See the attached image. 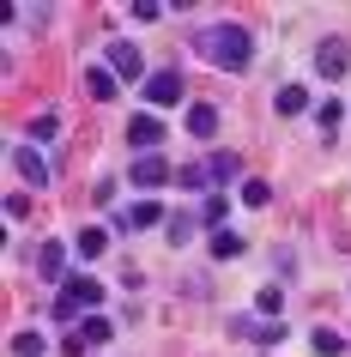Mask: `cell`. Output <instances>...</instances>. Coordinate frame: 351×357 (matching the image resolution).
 <instances>
[{
    "label": "cell",
    "instance_id": "obj_14",
    "mask_svg": "<svg viewBox=\"0 0 351 357\" xmlns=\"http://www.w3.org/2000/svg\"><path fill=\"white\" fill-rule=\"evenodd\" d=\"M242 248H248V243H242L237 230H212V261H237Z\"/></svg>",
    "mask_w": 351,
    "mask_h": 357
},
{
    "label": "cell",
    "instance_id": "obj_15",
    "mask_svg": "<svg viewBox=\"0 0 351 357\" xmlns=\"http://www.w3.org/2000/svg\"><path fill=\"white\" fill-rule=\"evenodd\" d=\"M79 261H97V255H103V248H110V236H103V230H97V225H85V230H79Z\"/></svg>",
    "mask_w": 351,
    "mask_h": 357
},
{
    "label": "cell",
    "instance_id": "obj_12",
    "mask_svg": "<svg viewBox=\"0 0 351 357\" xmlns=\"http://www.w3.org/2000/svg\"><path fill=\"white\" fill-rule=\"evenodd\" d=\"M188 133H194V139H212V133H218V109H212V103H194V109H188Z\"/></svg>",
    "mask_w": 351,
    "mask_h": 357
},
{
    "label": "cell",
    "instance_id": "obj_18",
    "mask_svg": "<svg viewBox=\"0 0 351 357\" xmlns=\"http://www.w3.org/2000/svg\"><path fill=\"white\" fill-rule=\"evenodd\" d=\"M315 121H321V133H339V121H345V103H339V97H327V103L315 109Z\"/></svg>",
    "mask_w": 351,
    "mask_h": 357
},
{
    "label": "cell",
    "instance_id": "obj_7",
    "mask_svg": "<svg viewBox=\"0 0 351 357\" xmlns=\"http://www.w3.org/2000/svg\"><path fill=\"white\" fill-rule=\"evenodd\" d=\"M345 67H351V49H345V43H339V37H327V43H321V49H315V73L339 79V73H345Z\"/></svg>",
    "mask_w": 351,
    "mask_h": 357
},
{
    "label": "cell",
    "instance_id": "obj_9",
    "mask_svg": "<svg viewBox=\"0 0 351 357\" xmlns=\"http://www.w3.org/2000/svg\"><path fill=\"white\" fill-rule=\"evenodd\" d=\"M230 333L255 339V345H273V339H285V327H278V321H255V315H237V321H230Z\"/></svg>",
    "mask_w": 351,
    "mask_h": 357
},
{
    "label": "cell",
    "instance_id": "obj_26",
    "mask_svg": "<svg viewBox=\"0 0 351 357\" xmlns=\"http://www.w3.org/2000/svg\"><path fill=\"white\" fill-rule=\"evenodd\" d=\"M224 206H230L224 194H212V200H206V225H212V230H224Z\"/></svg>",
    "mask_w": 351,
    "mask_h": 357
},
{
    "label": "cell",
    "instance_id": "obj_2",
    "mask_svg": "<svg viewBox=\"0 0 351 357\" xmlns=\"http://www.w3.org/2000/svg\"><path fill=\"white\" fill-rule=\"evenodd\" d=\"M97 303H103V284H97L91 273H73V279L61 284V297H55V315L73 321V315H85V309L97 315Z\"/></svg>",
    "mask_w": 351,
    "mask_h": 357
},
{
    "label": "cell",
    "instance_id": "obj_21",
    "mask_svg": "<svg viewBox=\"0 0 351 357\" xmlns=\"http://www.w3.org/2000/svg\"><path fill=\"white\" fill-rule=\"evenodd\" d=\"M55 128H61V115H55V109L31 115V139H55Z\"/></svg>",
    "mask_w": 351,
    "mask_h": 357
},
{
    "label": "cell",
    "instance_id": "obj_27",
    "mask_svg": "<svg viewBox=\"0 0 351 357\" xmlns=\"http://www.w3.org/2000/svg\"><path fill=\"white\" fill-rule=\"evenodd\" d=\"M188 230H194V225H188V212H176V218H170V243H188Z\"/></svg>",
    "mask_w": 351,
    "mask_h": 357
},
{
    "label": "cell",
    "instance_id": "obj_3",
    "mask_svg": "<svg viewBox=\"0 0 351 357\" xmlns=\"http://www.w3.org/2000/svg\"><path fill=\"white\" fill-rule=\"evenodd\" d=\"M13 169H19L31 188H49V182H55V169H49V158H43L37 146H19V151H13Z\"/></svg>",
    "mask_w": 351,
    "mask_h": 357
},
{
    "label": "cell",
    "instance_id": "obj_11",
    "mask_svg": "<svg viewBox=\"0 0 351 357\" xmlns=\"http://www.w3.org/2000/svg\"><path fill=\"white\" fill-rule=\"evenodd\" d=\"M110 73L140 79V49H133V43H110Z\"/></svg>",
    "mask_w": 351,
    "mask_h": 357
},
{
    "label": "cell",
    "instance_id": "obj_16",
    "mask_svg": "<svg viewBox=\"0 0 351 357\" xmlns=\"http://www.w3.org/2000/svg\"><path fill=\"white\" fill-rule=\"evenodd\" d=\"M273 109L278 115H303V109H309V91H303V85H285V91L273 97Z\"/></svg>",
    "mask_w": 351,
    "mask_h": 357
},
{
    "label": "cell",
    "instance_id": "obj_23",
    "mask_svg": "<svg viewBox=\"0 0 351 357\" xmlns=\"http://www.w3.org/2000/svg\"><path fill=\"white\" fill-rule=\"evenodd\" d=\"M13 357H43V333H19L13 339Z\"/></svg>",
    "mask_w": 351,
    "mask_h": 357
},
{
    "label": "cell",
    "instance_id": "obj_13",
    "mask_svg": "<svg viewBox=\"0 0 351 357\" xmlns=\"http://www.w3.org/2000/svg\"><path fill=\"white\" fill-rule=\"evenodd\" d=\"M85 97H97V103H110V97H115V73H110V67H85Z\"/></svg>",
    "mask_w": 351,
    "mask_h": 357
},
{
    "label": "cell",
    "instance_id": "obj_10",
    "mask_svg": "<svg viewBox=\"0 0 351 357\" xmlns=\"http://www.w3.org/2000/svg\"><path fill=\"white\" fill-rule=\"evenodd\" d=\"M121 225H128V230H151V225H170V218H164V206H158V200H140V206L121 212Z\"/></svg>",
    "mask_w": 351,
    "mask_h": 357
},
{
    "label": "cell",
    "instance_id": "obj_6",
    "mask_svg": "<svg viewBox=\"0 0 351 357\" xmlns=\"http://www.w3.org/2000/svg\"><path fill=\"white\" fill-rule=\"evenodd\" d=\"M128 139H133V158H140V151H158L164 121H158V115H133V121H128Z\"/></svg>",
    "mask_w": 351,
    "mask_h": 357
},
{
    "label": "cell",
    "instance_id": "obj_17",
    "mask_svg": "<svg viewBox=\"0 0 351 357\" xmlns=\"http://www.w3.org/2000/svg\"><path fill=\"white\" fill-rule=\"evenodd\" d=\"M61 261H67V255H61V243H43V255H37V266H43V279H55V284H67V279H61Z\"/></svg>",
    "mask_w": 351,
    "mask_h": 357
},
{
    "label": "cell",
    "instance_id": "obj_24",
    "mask_svg": "<svg viewBox=\"0 0 351 357\" xmlns=\"http://www.w3.org/2000/svg\"><path fill=\"white\" fill-rule=\"evenodd\" d=\"M242 200H248V206H267V200H273V182H242Z\"/></svg>",
    "mask_w": 351,
    "mask_h": 357
},
{
    "label": "cell",
    "instance_id": "obj_1",
    "mask_svg": "<svg viewBox=\"0 0 351 357\" xmlns=\"http://www.w3.org/2000/svg\"><path fill=\"white\" fill-rule=\"evenodd\" d=\"M194 55H200L206 67H218V73H242V67L255 61V43H248L242 24H206L200 37H194Z\"/></svg>",
    "mask_w": 351,
    "mask_h": 357
},
{
    "label": "cell",
    "instance_id": "obj_4",
    "mask_svg": "<svg viewBox=\"0 0 351 357\" xmlns=\"http://www.w3.org/2000/svg\"><path fill=\"white\" fill-rule=\"evenodd\" d=\"M146 103H151V109L182 103V73H170V67H164V73H151V79H146Z\"/></svg>",
    "mask_w": 351,
    "mask_h": 357
},
{
    "label": "cell",
    "instance_id": "obj_5",
    "mask_svg": "<svg viewBox=\"0 0 351 357\" xmlns=\"http://www.w3.org/2000/svg\"><path fill=\"white\" fill-rule=\"evenodd\" d=\"M164 182H170V164L158 151H140L133 158V188H164Z\"/></svg>",
    "mask_w": 351,
    "mask_h": 357
},
{
    "label": "cell",
    "instance_id": "obj_22",
    "mask_svg": "<svg viewBox=\"0 0 351 357\" xmlns=\"http://www.w3.org/2000/svg\"><path fill=\"white\" fill-rule=\"evenodd\" d=\"M255 309H260V315H267V321H273L278 309H285V291H278V284H267V291H260V297H255Z\"/></svg>",
    "mask_w": 351,
    "mask_h": 357
},
{
    "label": "cell",
    "instance_id": "obj_20",
    "mask_svg": "<svg viewBox=\"0 0 351 357\" xmlns=\"http://www.w3.org/2000/svg\"><path fill=\"white\" fill-rule=\"evenodd\" d=\"M315 351H321V357H339V351H345V339L333 333V327H315Z\"/></svg>",
    "mask_w": 351,
    "mask_h": 357
},
{
    "label": "cell",
    "instance_id": "obj_19",
    "mask_svg": "<svg viewBox=\"0 0 351 357\" xmlns=\"http://www.w3.org/2000/svg\"><path fill=\"white\" fill-rule=\"evenodd\" d=\"M206 176H212V182H230V176H237V151H212Z\"/></svg>",
    "mask_w": 351,
    "mask_h": 357
},
{
    "label": "cell",
    "instance_id": "obj_25",
    "mask_svg": "<svg viewBox=\"0 0 351 357\" xmlns=\"http://www.w3.org/2000/svg\"><path fill=\"white\" fill-rule=\"evenodd\" d=\"M176 182H182V188H200V182H212V176H206V164H182V169H176Z\"/></svg>",
    "mask_w": 351,
    "mask_h": 357
},
{
    "label": "cell",
    "instance_id": "obj_8",
    "mask_svg": "<svg viewBox=\"0 0 351 357\" xmlns=\"http://www.w3.org/2000/svg\"><path fill=\"white\" fill-rule=\"evenodd\" d=\"M103 339H115V327L103 315H85V321H79V333L67 339V351H85V345H103Z\"/></svg>",
    "mask_w": 351,
    "mask_h": 357
}]
</instances>
